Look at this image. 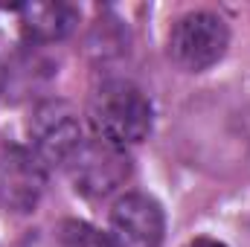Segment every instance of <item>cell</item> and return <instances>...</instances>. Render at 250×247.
Listing matches in <instances>:
<instances>
[{
    "instance_id": "1",
    "label": "cell",
    "mask_w": 250,
    "mask_h": 247,
    "mask_svg": "<svg viewBox=\"0 0 250 247\" xmlns=\"http://www.w3.org/2000/svg\"><path fill=\"white\" fill-rule=\"evenodd\" d=\"M87 117L99 140L120 145L125 151L128 145H137L148 137L151 120H154L151 102L146 99V93L123 79H111L102 87H96L87 105Z\"/></svg>"
},
{
    "instance_id": "2",
    "label": "cell",
    "mask_w": 250,
    "mask_h": 247,
    "mask_svg": "<svg viewBox=\"0 0 250 247\" xmlns=\"http://www.w3.org/2000/svg\"><path fill=\"white\" fill-rule=\"evenodd\" d=\"M230 26L215 12H189L169 32V59L187 73H204L224 59Z\"/></svg>"
},
{
    "instance_id": "3",
    "label": "cell",
    "mask_w": 250,
    "mask_h": 247,
    "mask_svg": "<svg viewBox=\"0 0 250 247\" xmlns=\"http://www.w3.org/2000/svg\"><path fill=\"white\" fill-rule=\"evenodd\" d=\"M26 134L32 143L29 151L44 163V169L67 166L84 143L76 111L59 99H47V102L35 105V111L26 123Z\"/></svg>"
},
{
    "instance_id": "4",
    "label": "cell",
    "mask_w": 250,
    "mask_h": 247,
    "mask_svg": "<svg viewBox=\"0 0 250 247\" xmlns=\"http://www.w3.org/2000/svg\"><path fill=\"white\" fill-rule=\"evenodd\" d=\"M70 166V178L79 195L99 201L114 195L125 181L131 178V157L120 145H111L105 140H84L82 148L76 151V157L67 163Z\"/></svg>"
},
{
    "instance_id": "5",
    "label": "cell",
    "mask_w": 250,
    "mask_h": 247,
    "mask_svg": "<svg viewBox=\"0 0 250 247\" xmlns=\"http://www.w3.org/2000/svg\"><path fill=\"white\" fill-rule=\"evenodd\" d=\"M166 236L163 206L143 192L123 195L111 209V239L117 247H160Z\"/></svg>"
},
{
    "instance_id": "6",
    "label": "cell",
    "mask_w": 250,
    "mask_h": 247,
    "mask_svg": "<svg viewBox=\"0 0 250 247\" xmlns=\"http://www.w3.org/2000/svg\"><path fill=\"white\" fill-rule=\"evenodd\" d=\"M47 169L44 163L21 145H6L0 151V204L12 212H32L44 195Z\"/></svg>"
},
{
    "instance_id": "7",
    "label": "cell",
    "mask_w": 250,
    "mask_h": 247,
    "mask_svg": "<svg viewBox=\"0 0 250 247\" xmlns=\"http://www.w3.org/2000/svg\"><path fill=\"white\" fill-rule=\"evenodd\" d=\"M76 9L67 3H29L21 9V29L29 44H56L76 29Z\"/></svg>"
},
{
    "instance_id": "8",
    "label": "cell",
    "mask_w": 250,
    "mask_h": 247,
    "mask_svg": "<svg viewBox=\"0 0 250 247\" xmlns=\"http://www.w3.org/2000/svg\"><path fill=\"white\" fill-rule=\"evenodd\" d=\"M62 236L67 247H117L111 236L99 233L96 227H90L84 221H67L62 227Z\"/></svg>"
},
{
    "instance_id": "9",
    "label": "cell",
    "mask_w": 250,
    "mask_h": 247,
    "mask_svg": "<svg viewBox=\"0 0 250 247\" xmlns=\"http://www.w3.org/2000/svg\"><path fill=\"white\" fill-rule=\"evenodd\" d=\"M187 247H227V245H221V242H215V239H207V236H201V239H192Z\"/></svg>"
},
{
    "instance_id": "10",
    "label": "cell",
    "mask_w": 250,
    "mask_h": 247,
    "mask_svg": "<svg viewBox=\"0 0 250 247\" xmlns=\"http://www.w3.org/2000/svg\"><path fill=\"white\" fill-rule=\"evenodd\" d=\"M23 247H44V242H41V239H29Z\"/></svg>"
}]
</instances>
